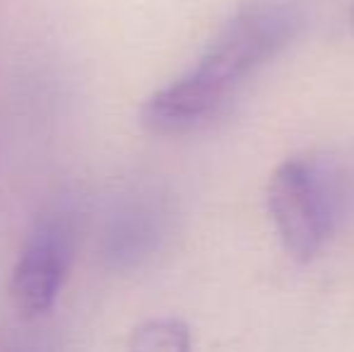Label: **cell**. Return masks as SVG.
<instances>
[{
    "label": "cell",
    "instance_id": "1",
    "mask_svg": "<svg viewBox=\"0 0 354 352\" xmlns=\"http://www.w3.org/2000/svg\"><path fill=\"white\" fill-rule=\"evenodd\" d=\"M304 15L292 0H256L227 19L198 63L145 99L140 123L157 136H186L217 121L248 80L297 39Z\"/></svg>",
    "mask_w": 354,
    "mask_h": 352
},
{
    "label": "cell",
    "instance_id": "2",
    "mask_svg": "<svg viewBox=\"0 0 354 352\" xmlns=\"http://www.w3.org/2000/svg\"><path fill=\"white\" fill-rule=\"evenodd\" d=\"M268 207L289 256L299 263L316 259L342 212L337 172L316 157L284 160L268 183Z\"/></svg>",
    "mask_w": 354,
    "mask_h": 352
},
{
    "label": "cell",
    "instance_id": "3",
    "mask_svg": "<svg viewBox=\"0 0 354 352\" xmlns=\"http://www.w3.org/2000/svg\"><path fill=\"white\" fill-rule=\"evenodd\" d=\"M75 246L77 227L68 212L39 220L10 277V297L22 319H41L53 309L71 272Z\"/></svg>",
    "mask_w": 354,
    "mask_h": 352
},
{
    "label": "cell",
    "instance_id": "4",
    "mask_svg": "<svg viewBox=\"0 0 354 352\" xmlns=\"http://www.w3.org/2000/svg\"><path fill=\"white\" fill-rule=\"evenodd\" d=\"M174 207L162 193H138L118 207L106 232V256L113 268H140L167 244Z\"/></svg>",
    "mask_w": 354,
    "mask_h": 352
},
{
    "label": "cell",
    "instance_id": "5",
    "mask_svg": "<svg viewBox=\"0 0 354 352\" xmlns=\"http://www.w3.org/2000/svg\"><path fill=\"white\" fill-rule=\"evenodd\" d=\"M128 352H193L191 328L181 319H149L133 331Z\"/></svg>",
    "mask_w": 354,
    "mask_h": 352
},
{
    "label": "cell",
    "instance_id": "6",
    "mask_svg": "<svg viewBox=\"0 0 354 352\" xmlns=\"http://www.w3.org/2000/svg\"><path fill=\"white\" fill-rule=\"evenodd\" d=\"M352 19H354V8H352Z\"/></svg>",
    "mask_w": 354,
    "mask_h": 352
},
{
    "label": "cell",
    "instance_id": "7",
    "mask_svg": "<svg viewBox=\"0 0 354 352\" xmlns=\"http://www.w3.org/2000/svg\"><path fill=\"white\" fill-rule=\"evenodd\" d=\"M19 352H22V350H19ZM24 352H29V350H24Z\"/></svg>",
    "mask_w": 354,
    "mask_h": 352
}]
</instances>
